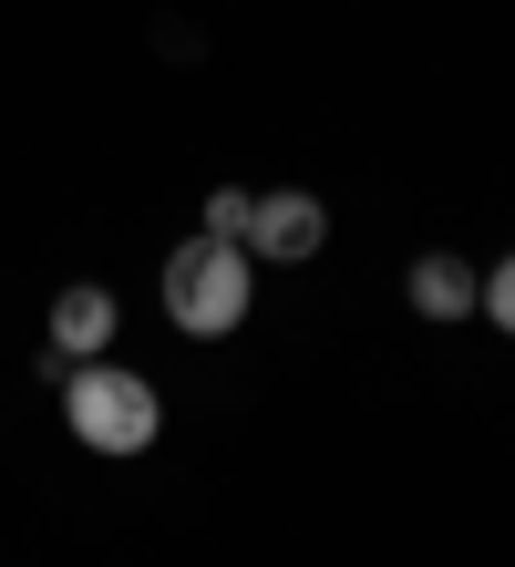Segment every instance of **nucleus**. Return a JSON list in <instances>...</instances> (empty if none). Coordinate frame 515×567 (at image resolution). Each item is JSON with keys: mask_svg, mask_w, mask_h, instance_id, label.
Returning <instances> with one entry per match:
<instances>
[{"mask_svg": "<svg viewBox=\"0 0 515 567\" xmlns=\"http://www.w3.org/2000/svg\"><path fill=\"white\" fill-rule=\"evenodd\" d=\"M206 238H248V196H237V186H217V196H206Z\"/></svg>", "mask_w": 515, "mask_h": 567, "instance_id": "nucleus-7", "label": "nucleus"}, {"mask_svg": "<svg viewBox=\"0 0 515 567\" xmlns=\"http://www.w3.org/2000/svg\"><path fill=\"white\" fill-rule=\"evenodd\" d=\"M320 238H330V217H320V196H299V186H279V196H248V258H320Z\"/></svg>", "mask_w": 515, "mask_h": 567, "instance_id": "nucleus-3", "label": "nucleus"}, {"mask_svg": "<svg viewBox=\"0 0 515 567\" xmlns=\"http://www.w3.org/2000/svg\"><path fill=\"white\" fill-rule=\"evenodd\" d=\"M165 320L186 330V341H227L237 320H248V248L227 238H196L165 258Z\"/></svg>", "mask_w": 515, "mask_h": 567, "instance_id": "nucleus-1", "label": "nucleus"}, {"mask_svg": "<svg viewBox=\"0 0 515 567\" xmlns=\"http://www.w3.org/2000/svg\"><path fill=\"white\" fill-rule=\"evenodd\" d=\"M402 299H412V310H423V320H474V269H464V258H412V279H402Z\"/></svg>", "mask_w": 515, "mask_h": 567, "instance_id": "nucleus-5", "label": "nucleus"}, {"mask_svg": "<svg viewBox=\"0 0 515 567\" xmlns=\"http://www.w3.org/2000/svg\"><path fill=\"white\" fill-rule=\"evenodd\" d=\"M103 341H114V289L73 279V289L52 299V351H62V361H93Z\"/></svg>", "mask_w": 515, "mask_h": 567, "instance_id": "nucleus-4", "label": "nucleus"}, {"mask_svg": "<svg viewBox=\"0 0 515 567\" xmlns=\"http://www.w3.org/2000/svg\"><path fill=\"white\" fill-rule=\"evenodd\" d=\"M474 299H485V320H495V330H505V341H515V248L495 258V269H485V279H474Z\"/></svg>", "mask_w": 515, "mask_h": 567, "instance_id": "nucleus-6", "label": "nucleus"}, {"mask_svg": "<svg viewBox=\"0 0 515 567\" xmlns=\"http://www.w3.org/2000/svg\"><path fill=\"white\" fill-rule=\"evenodd\" d=\"M62 413H73V433H83L93 454H145V444H155V423H165L155 382H145V372H124V361H83V372L62 382Z\"/></svg>", "mask_w": 515, "mask_h": 567, "instance_id": "nucleus-2", "label": "nucleus"}]
</instances>
